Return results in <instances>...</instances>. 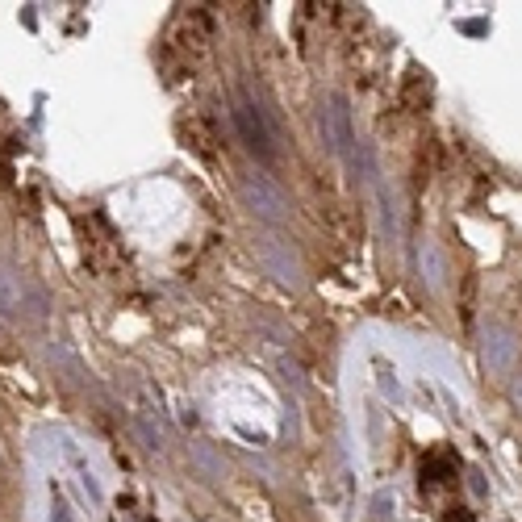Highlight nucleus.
<instances>
[{
	"instance_id": "obj_1",
	"label": "nucleus",
	"mask_w": 522,
	"mask_h": 522,
	"mask_svg": "<svg viewBox=\"0 0 522 522\" xmlns=\"http://www.w3.org/2000/svg\"><path fill=\"white\" fill-rule=\"evenodd\" d=\"M209 42H213V17H209V8H201V4L180 8L176 21H172V30H167L163 63L167 67H180V71H192L209 54Z\"/></svg>"
},
{
	"instance_id": "obj_2",
	"label": "nucleus",
	"mask_w": 522,
	"mask_h": 522,
	"mask_svg": "<svg viewBox=\"0 0 522 522\" xmlns=\"http://www.w3.org/2000/svg\"><path fill=\"white\" fill-rule=\"evenodd\" d=\"M235 126H238V134L247 138V146H251L259 159H272V155H276L272 126H268V117H263V109H259L255 100H247V96H238L235 100Z\"/></svg>"
},
{
	"instance_id": "obj_3",
	"label": "nucleus",
	"mask_w": 522,
	"mask_h": 522,
	"mask_svg": "<svg viewBox=\"0 0 522 522\" xmlns=\"http://www.w3.org/2000/svg\"><path fill=\"white\" fill-rule=\"evenodd\" d=\"M180 138H184V146L189 150H196L201 159H218V130H213V121L209 117H196V113H189L184 121H180Z\"/></svg>"
},
{
	"instance_id": "obj_4",
	"label": "nucleus",
	"mask_w": 522,
	"mask_h": 522,
	"mask_svg": "<svg viewBox=\"0 0 522 522\" xmlns=\"http://www.w3.org/2000/svg\"><path fill=\"white\" fill-rule=\"evenodd\" d=\"M456 468H460V460H456V451L451 447H434V451H427L422 456V480L427 485H439V480H451L456 476Z\"/></svg>"
},
{
	"instance_id": "obj_5",
	"label": "nucleus",
	"mask_w": 522,
	"mask_h": 522,
	"mask_svg": "<svg viewBox=\"0 0 522 522\" xmlns=\"http://www.w3.org/2000/svg\"><path fill=\"white\" fill-rule=\"evenodd\" d=\"M489 338H493V343H485V360H489V368L506 372V368H510V360H514V343H510V334H506V331H493Z\"/></svg>"
},
{
	"instance_id": "obj_6",
	"label": "nucleus",
	"mask_w": 522,
	"mask_h": 522,
	"mask_svg": "<svg viewBox=\"0 0 522 522\" xmlns=\"http://www.w3.org/2000/svg\"><path fill=\"white\" fill-rule=\"evenodd\" d=\"M443 522H476L473 510H464V506H451L447 514H443Z\"/></svg>"
}]
</instances>
